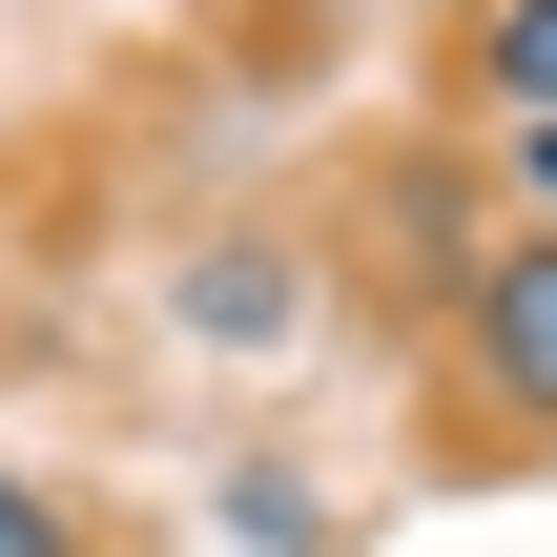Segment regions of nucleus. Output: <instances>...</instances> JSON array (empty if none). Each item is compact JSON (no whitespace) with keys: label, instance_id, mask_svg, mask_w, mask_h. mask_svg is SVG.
<instances>
[{"label":"nucleus","instance_id":"obj_1","mask_svg":"<svg viewBox=\"0 0 557 557\" xmlns=\"http://www.w3.org/2000/svg\"><path fill=\"white\" fill-rule=\"evenodd\" d=\"M455 351H475V393L557 434V227H496L475 269H455Z\"/></svg>","mask_w":557,"mask_h":557},{"label":"nucleus","instance_id":"obj_2","mask_svg":"<svg viewBox=\"0 0 557 557\" xmlns=\"http://www.w3.org/2000/svg\"><path fill=\"white\" fill-rule=\"evenodd\" d=\"M165 310H186L207 351H289V331H310V269H289L269 227H227V248H186V269H165Z\"/></svg>","mask_w":557,"mask_h":557},{"label":"nucleus","instance_id":"obj_3","mask_svg":"<svg viewBox=\"0 0 557 557\" xmlns=\"http://www.w3.org/2000/svg\"><path fill=\"white\" fill-rule=\"evenodd\" d=\"M475 103L496 124H557V0H496L475 21Z\"/></svg>","mask_w":557,"mask_h":557},{"label":"nucleus","instance_id":"obj_4","mask_svg":"<svg viewBox=\"0 0 557 557\" xmlns=\"http://www.w3.org/2000/svg\"><path fill=\"white\" fill-rule=\"evenodd\" d=\"M227 517H248V557H331V517H310V475H289V455H248V475H227Z\"/></svg>","mask_w":557,"mask_h":557},{"label":"nucleus","instance_id":"obj_5","mask_svg":"<svg viewBox=\"0 0 557 557\" xmlns=\"http://www.w3.org/2000/svg\"><path fill=\"white\" fill-rule=\"evenodd\" d=\"M0 557H83V496H62V475H21V455H0Z\"/></svg>","mask_w":557,"mask_h":557},{"label":"nucleus","instance_id":"obj_6","mask_svg":"<svg viewBox=\"0 0 557 557\" xmlns=\"http://www.w3.org/2000/svg\"><path fill=\"white\" fill-rule=\"evenodd\" d=\"M496 186H517V227H557V124H496Z\"/></svg>","mask_w":557,"mask_h":557}]
</instances>
